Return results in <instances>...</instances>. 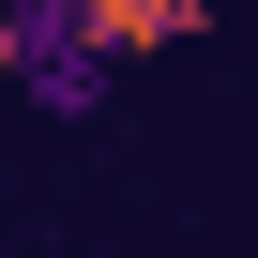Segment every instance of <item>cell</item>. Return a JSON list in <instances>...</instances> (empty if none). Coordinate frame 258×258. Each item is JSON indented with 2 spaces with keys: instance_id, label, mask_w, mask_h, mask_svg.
Wrapping results in <instances>:
<instances>
[{
  "instance_id": "1",
  "label": "cell",
  "mask_w": 258,
  "mask_h": 258,
  "mask_svg": "<svg viewBox=\"0 0 258 258\" xmlns=\"http://www.w3.org/2000/svg\"><path fill=\"white\" fill-rule=\"evenodd\" d=\"M16 16H31V0H16ZM76 31L106 61H152V46H198L213 31V0H76Z\"/></svg>"
},
{
  "instance_id": "2",
  "label": "cell",
  "mask_w": 258,
  "mask_h": 258,
  "mask_svg": "<svg viewBox=\"0 0 258 258\" xmlns=\"http://www.w3.org/2000/svg\"><path fill=\"white\" fill-rule=\"evenodd\" d=\"M0 91H16V0H0Z\"/></svg>"
}]
</instances>
